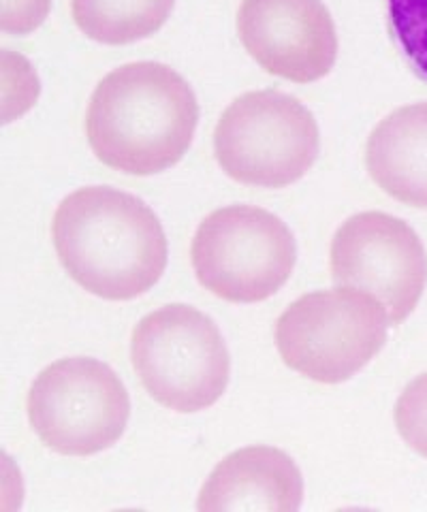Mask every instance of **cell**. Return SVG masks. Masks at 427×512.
<instances>
[{
  "label": "cell",
  "mask_w": 427,
  "mask_h": 512,
  "mask_svg": "<svg viewBox=\"0 0 427 512\" xmlns=\"http://www.w3.org/2000/svg\"><path fill=\"white\" fill-rule=\"evenodd\" d=\"M52 239L67 274L107 301L148 293L167 267V237L150 207L116 188L75 190L58 205Z\"/></svg>",
  "instance_id": "6da1fadb"
},
{
  "label": "cell",
  "mask_w": 427,
  "mask_h": 512,
  "mask_svg": "<svg viewBox=\"0 0 427 512\" xmlns=\"http://www.w3.org/2000/svg\"><path fill=\"white\" fill-rule=\"evenodd\" d=\"M199 105L161 62H131L103 77L86 111V137L103 165L129 175L167 171L191 148Z\"/></svg>",
  "instance_id": "7a4b0ae2"
},
{
  "label": "cell",
  "mask_w": 427,
  "mask_h": 512,
  "mask_svg": "<svg viewBox=\"0 0 427 512\" xmlns=\"http://www.w3.org/2000/svg\"><path fill=\"white\" fill-rule=\"evenodd\" d=\"M131 359L141 387L154 402L176 412H199L223 397L231 359L210 316L171 303L139 320Z\"/></svg>",
  "instance_id": "3957f363"
},
{
  "label": "cell",
  "mask_w": 427,
  "mask_h": 512,
  "mask_svg": "<svg viewBox=\"0 0 427 512\" xmlns=\"http://www.w3.org/2000/svg\"><path fill=\"white\" fill-rule=\"evenodd\" d=\"M385 306L357 288L293 301L274 329L282 361L302 376L338 384L363 370L387 342Z\"/></svg>",
  "instance_id": "277c9868"
},
{
  "label": "cell",
  "mask_w": 427,
  "mask_h": 512,
  "mask_svg": "<svg viewBox=\"0 0 427 512\" xmlns=\"http://www.w3.org/2000/svg\"><path fill=\"white\" fill-rule=\"evenodd\" d=\"M319 148V126L310 109L278 90L237 96L214 133L220 169L257 188L295 184L316 163Z\"/></svg>",
  "instance_id": "5b68a950"
},
{
  "label": "cell",
  "mask_w": 427,
  "mask_h": 512,
  "mask_svg": "<svg viewBox=\"0 0 427 512\" xmlns=\"http://www.w3.org/2000/svg\"><path fill=\"white\" fill-rule=\"evenodd\" d=\"M197 280L231 303L270 299L297 261L295 237L278 216L252 205H229L201 222L191 246Z\"/></svg>",
  "instance_id": "8992f818"
},
{
  "label": "cell",
  "mask_w": 427,
  "mask_h": 512,
  "mask_svg": "<svg viewBox=\"0 0 427 512\" xmlns=\"http://www.w3.org/2000/svg\"><path fill=\"white\" fill-rule=\"evenodd\" d=\"M131 414L129 393L112 367L90 359H60L37 376L28 419L39 440L67 457L97 455L114 446Z\"/></svg>",
  "instance_id": "52a82bcc"
},
{
  "label": "cell",
  "mask_w": 427,
  "mask_h": 512,
  "mask_svg": "<svg viewBox=\"0 0 427 512\" xmlns=\"http://www.w3.org/2000/svg\"><path fill=\"white\" fill-rule=\"evenodd\" d=\"M329 265L336 282L381 299L391 325L413 314L427 284V254L419 235L385 212L346 220L331 242Z\"/></svg>",
  "instance_id": "ba28073f"
},
{
  "label": "cell",
  "mask_w": 427,
  "mask_h": 512,
  "mask_svg": "<svg viewBox=\"0 0 427 512\" xmlns=\"http://www.w3.org/2000/svg\"><path fill=\"white\" fill-rule=\"evenodd\" d=\"M237 35L267 73L295 84L323 79L336 64V26L321 0H242Z\"/></svg>",
  "instance_id": "9c48e42d"
},
{
  "label": "cell",
  "mask_w": 427,
  "mask_h": 512,
  "mask_svg": "<svg viewBox=\"0 0 427 512\" xmlns=\"http://www.w3.org/2000/svg\"><path fill=\"white\" fill-rule=\"evenodd\" d=\"M304 480L295 461L274 446L231 453L201 487L197 510L293 512L302 506Z\"/></svg>",
  "instance_id": "30bf717a"
},
{
  "label": "cell",
  "mask_w": 427,
  "mask_h": 512,
  "mask_svg": "<svg viewBox=\"0 0 427 512\" xmlns=\"http://www.w3.org/2000/svg\"><path fill=\"white\" fill-rule=\"evenodd\" d=\"M366 165L389 197L427 210V103L400 107L378 122L366 146Z\"/></svg>",
  "instance_id": "8fae6325"
},
{
  "label": "cell",
  "mask_w": 427,
  "mask_h": 512,
  "mask_svg": "<svg viewBox=\"0 0 427 512\" xmlns=\"http://www.w3.org/2000/svg\"><path fill=\"white\" fill-rule=\"evenodd\" d=\"M176 0H71L77 28L105 45H126L163 28Z\"/></svg>",
  "instance_id": "7c38bea8"
},
{
  "label": "cell",
  "mask_w": 427,
  "mask_h": 512,
  "mask_svg": "<svg viewBox=\"0 0 427 512\" xmlns=\"http://www.w3.org/2000/svg\"><path fill=\"white\" fill-rule=\"evenodd\" d=\"M387 15L395 45L427 82V0H387Z\"/></svg>",
  "instance_id": "4fadbf2b"
},
{
  "label": "cell",
  "mask_w": 427,
  "mask_h": 512,
  "mask_svg": "<svg viewBox=\"0 0 427 512\" xmlns=\"http://www.w3.org/2000/svg\"><path fill=\"white\" fill-rule=\"evenodd\" d=\"M393 419L402 440L427 459V374L408 382L395 404Z\"/></svg>",
  "instance_id": "5bb4252c"
},
{
  "label": "cell",
  "mask_w": 427,
  "mask_h": 512,
  "mask_svg": "<svg viewBox=\"0 0 427 512\" xmlns=\"http://www.w3.org/2000/svg\"><path fill=\"white\" fill-rule=\"evenodd\" d=\"M50 13V0H3V30L9 35H28Z\"/></svg>",
  "instance_id": "9a60e30c"
}]
</instances>
